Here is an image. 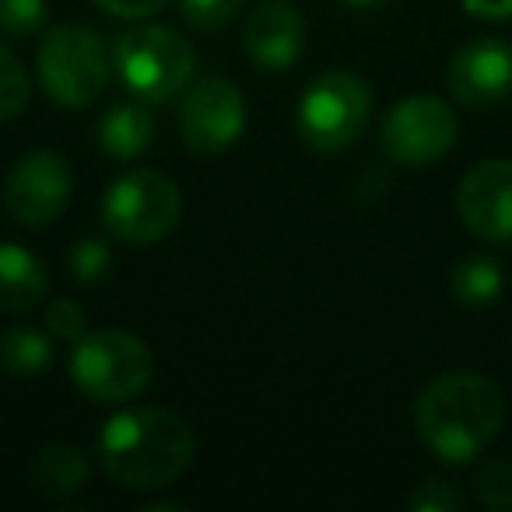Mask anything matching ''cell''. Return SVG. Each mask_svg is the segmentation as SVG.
<instances>
[{"instance_id":"obj_1","label":"cell","mask_w":512,"mask_h":512,"mask_svg":"<svg viewBox=\"0 0 512 512\" xmlns=\"http://www.w3.org/2000/svg\"><path fill=\"white\" fill-rule=\"evenodd\" d=\"M505 425V393L481 372H446L414 400V432L442 463H470Z\"/></svg>"},{"instance_id":"obj_2","label":"cell","mask_w":512,"mask_h":512,"mask_svg":"<svg viewBox=\"0 0 512 512\" xmlns=\"http://www.w3.org/2000/svg\"><path fill=\"white\" fill-rule=\"evenodd\" d=\"M197 456V435L183 414L169 407H134L102 425L99 460L123 488L155 491L179 481Z\"/></svg>"},{"instance_id":"obj_3","label":"cell","mask_w":512,"mask_h":512,"mask_svg":"<svg viewBox=\"0 0 512 512\" xmlns=\"http://www.w3.org/2000/svg\"><path fill=\"white\" fill-rule=\"evenodd\" d=\"M155 358L127 330H92L71 351V383L95 404H123L148 390Z\"/></svg>"},{"instance_id":"obj_4","label":"cell","mask_w":512,"mask_h":512,"mask_svg":"<svg viewBox=\"0 0 512 512\" xmlns=\"http://www.w3.org/2000/svg\"><path fill=\"white\" fill-rule=\"evenodd\" d=\"M116 71L141 102H169L183 92L197 67L190 39L165 25H137L116 39Z\"/></svg>"},{"instance_id":"obj_5","label":"cell","mask_w":512,"mask_h":512,"mask_svg":"<svg viewBox=\"0 0 512 512\" xmlns=\"http://www.w3.org/2000/svg\"><path fill=\"white\" fill-rule=\"evenodd\" d=\"M183 200L179 186L169 176L151 169H137L113 179L102 193V225L109 235L130 246H148L176 232Z\"/></svg>"},{"instance_id":"obj_6","label":"cell","mask_w":512,"mask_h":512,"mask_svg":"<svg viewBox=\"0 0 512 512\" xmlns=\"http://www.w3.org/2000/svg\"><path fill=\"white\" fill-rule=\"evenodd\" d=\"M39 78L60 106H92L109 81V53L99 32L88 25H53L39 46Z\"/></svg>"},{"instance_id":"obj_7","label":"cell","mask_w":512,"mask_h":512,"mask_svg":"<svg viewBox=\"0 0 512 512\" xmlns=\"http://www.w3.org/2000/svg\"><path fill=\"white\" fill-rule=\"evenodd\" d=\"M372 113V92L348 71H327L313 78L299 99V134L313 151L334 155L362 137Z\"/></svg>"},{"instance_id":"obj_8","label":"cell","mask_w":512,"mask_h":512,"mask_svg":"<svg viewBox=\"0 0 512 512\" xmlns=\"http://www.w3.org/2000/svg\"><path fill=\"white\" fill-rule=\"evenodd\" d=\"M460 123L456 113L435 95H411L397 102L379 123V148L397 165H428L449 155Z\"/></svg>"},{"instance_id":"obj_9","label":"cell","mask_w":512,"mask_h":512,"mask_svg":"<svg viewBox=\"0 0 512 512\" xmlns=\"http://www.w3.org/2000/svg\"><path fill=\"white\" fill-rule=\"evenodd\" d=\"M74 193L71 165L57 151H29L4 179V207L18 225L46 228L67 211Z\"/></svg>"},{"instance_id":"obj_10","label":"cell","mask_w":512,"mask_h":512,"mask_svg":"<svg viewBox=\"0 0 512 512\" xmlns=\"http://www.w3.org/2000/svg\"><path fill=\"white\" fill-rule=\"evenodd\" d=\"M179 130L190 151L197 155H221L246 130V99L239 85L228 78H204L183 95L179 106Z\"/></svg>"},{"instance_id":"obj_11","label":"cell","mask_w":512,"mask_h":512,"mask_svg":"<svg viewBox=\"0 0 512 512\" xmlns=\"http://www.w3.org/2000/svg\"><path fill=\"white\" fill-rule=\"evenodd\" d=\"M456 211L463 225L488 242L512 239V162L488 158L463 176L456 190Z\"/></svg>"},{"instance_id":"obj_12","label":"cell","mask_w":512,"mask_h":512,"mask_svg":"<svg viewBox=\"0 0 512 512\" xmlns=\"http://www.w3.org/2000/svg\"><path fill=\"white\" fill-rule=\"evenodd\" d=\"M446 85L456 102L491 109L512 92V46L502 39H474L453 57Z\"/></svg>"},{"instance_id":"obj_13","label":"cell","mask_w":512,"mask_h":512,"mask_svg":"<svg viewBox=\"0 0 512 512\" xmlns=\"http://www.w3.org/2000/svg\"><path fill=\"white\" fill-rule=\"evenodd\" d=\"M242 43L264 71H288L306 50V22L288 0H264L249 15Z\"/></svg>"},{"instance_id":"obj_14","label":"cell","mask_w":512,"mask_h":512,"mask_svg":"<svg viewBox=\"0 0 512 512\" xmlns=\"http://www.w3.org/2000/svg\"><path fill=\"white\" fill-rule=\"evenodd\" d=\"M46 299V271L36 253L0 242V313H29Z\"/></svg>"},{"instance_id":"obj_15","label":"cell","mask_w":512,"mask_h":512,"mask_svg":"<svg viewBox=\"0 0 512 512\" xmlns=\"http://www.w3.org/2000/svg\"><path fill=\"white\" fill-rule=\"evenodd\" d=\"M88 477H92V460L78 446H46L29 467V481L36 495L53 498V502L81 491Z\"/></svg>"},{"instance_id":"obj_16","label":"cell","mask_w":512,"mask_h":512,"mask_svg":"<svg viewBox=\"0 0 512 512\" xmlns=\"http://www.w3.org/2000/svg\"><path fill=\"white\" fill-rule=\"evenodd\" d=\"M155 141V120L141 102H120L99 120V148L116 162L141 158Z\"/></svg>"},{"instance_id":"obj_17","label":"cell","mask_w":512,"mask_h":512,"mask_svg":"<svg viewBox=\"0 0 512 512\" xmlns=\"http://www.w3.org/2000/svg\"><path fill=\"white\" fill-rule=\"evenodd\" d=\"M53 344L32 327H11L0 334V372L11 379H36L50 369Z\"/></svg>"},{"instance_id":"obj_18","label":"cell","mask_w":512,"mask_h":512,"mask_svg":"<svg viewBox=\"0 0 512 512\" xmlns=\"http://www.w3.org/2000/svg\"><path fill=\"white\" fill-rule=\"evenodd\" d=\"M505 288V271L491 256H467L453 271V295L470 309L491 306Z\"/></svg>"},{"instance_id":"obj_19","label":"cell","mask_w":512,"mask_h":512,"mask_svg":"<svg viewBox=\"0 0 512 512\" xmlns=\"http://www.w3.org/2000/svg\"><path fill=\"white\" fill-rule=\"evenodd\" d=\"M32 99L29 74H25L22 60L0 43V123L15 120Z\"/></svg>"},{"instance_id":"obj_20","label":"cell","mask_w":512,"mask_h":512,"mask_svg":"<svg viewBox=\"0 0 512 512\" xmlns=\"http://www.w3.org/2000/svg\"><path fill=\"white\" fill-rule=\"evenodd\" d=\"M46 29V0H0V43Z\"/></svg>"},{"instance_id":"obj_21","label":"cell","mask_w":512,"mask_h":512,"mask_svg":"<svg viewBox=\"0 0 512 512\" xmlns=\"http://www.w3.org/2000/svg\"><path fill=\"white\" fill-rule=\"evenodd\" d=\"M477 502L484 509L495 512H512V463L505 460H488L474 477Z\"/></svg>"},{"instance_id":"obj_22","label":"cell","mask_w":512,"mask_h":512,"mask_svg":"<svg viewBox=\"0 0 512 512\" xmlns=\"http://www.w3.org/2000/svg\"><path fill=\"white\" fill-rule=\"evenodd\" d=\"M67 267H71V278L81 281V285H99V281L113 271V253H109L106 242L81 239V242H74Z\"/></svg>"},{"instance_id":"obj_23","label":"cell","mask_w":512,"mask_h":512,"mask_svg":"<svg viewBox=\"0 0 512 512\" xmlns=\"http://www.w3.org/2000/svg\"><path fill=\"white\" fill-rule=\"evenodd\" d=\"M242 4L246 0H179V15L197 32H214V29H225L242 11Z\"/></svg>"},{"instance_id":"obj_24","label":"cell","mask_w":512,"mask_h":512,"mask_svg":"<svg viewBox=\"0 0 512 512\" xmlns=\"http://www.w3.org/2000/svg\"><path fill=\"white\" fill-rule=\"evenodd\" d=\"M407 509H414V512H460L463 495L453 481H446V477H432V481H425L418 491H414L411 502H407Z\"/></svg>"},{"instance_id":"obj_25","label":"cell","mask_w":512,"mask_h":512,"mask_svg":"<svg viewBox=\"0 0 512 512\" xmlns=\"http://www.w3.org/2000/svg\"><path fill=\"white\" fill-rule=\"evenodd\" d=\"M85 327H88L85 309L74 299H53L50 306H46V330H50L57 341H78V337L88 334Z\"/></svg>"},{"instance_id":"obj_26","label":"cell","mask_w":512,"mask_h":512,"mask_svg":"<svg viewBox=\"0 0 512 512\" xmlns=\"http://www.w3.org/2000/svg\"><path fill=\"white\" fill-rule=\"evenodd\" d=\"M95 4L116 18H148L165 8V0H95Z\"/></svg>"},{"instance_id":"obj_27","label":"cell","mask_w":512,"mask_h":512,"mask_svg":"<svg viewBox=\"0 0 512 512\" xmlns=\"http://www.w3.org/2000/svg\"><path fill=\"white\" fill-rule=\"evenodd\" d=\"M463 8L484 22H505L512 18V0H463Z\"/></svg>"},{"instance_id":"obj_28","label":"cell","mask_w":512,"mask_h":512,"mask_svg":"<svg viewBox=\"0 0 512 512\" xmlns=\"http://www.w3.org/2000/svg\"><path fill=\"white\" fill-rule=\"evenodd\" d=\"M344 4H351L355 11H369V8H376V4H383V0H344Z\"/></svg>"}]
</instances>
